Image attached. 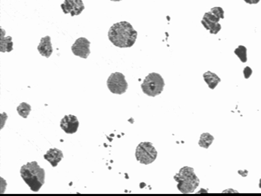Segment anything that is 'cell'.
Masks as SVG:
<instances>
[{
    "instance_id": "5b68a950",
    "label": "cell",
    "mask_w": 261,
    "mask_h": 196,
    "mask_svg": "<svg viewBox=\"0 0 261 196\" xmlns=\"http://www.w3.org/2000/svg\"><path fill=\"white\" fill-rule=\"evenodd\" d=\"M165 87V81L158 73H150L144 80L141 87L143 93L150 97L160 95Z\"/></svg>"
},
{
    "instance_id": "30bf717a",
    "label": "cell",
    "mask_w": 261,
    "mask_h": 196,
    "mask_svg": "<svg viewBox=\"0 0 261 196\" xmlns=\"http://www.w3.org/2000/svg\"><path fill=\"white\" fill-rule=\"evenodd\" d=\"M79 124L76 116L69 114V115H65L61 119L60 127L66 134H73L79 130Z\"/></svg>"
},
{
    "instance_id": "e0dca14e",
    "label": "cell",
    "mask_w": 261,
    "mask_h": 196,
    "mask_svg": "<svg viewBox=\"0 0 261 196\" xmlns=\"http://www.w3.org/2000/svg\"><path fill=\"white\" fill-rule=\"evenodd\" d=\"M234 54L237 55L240 58V61L242 63L247 62L248 60V57H247V48L246 46H239L238 48L234 51Z\"/></svg>"
},
{
    "instance_id": "52a82bcc",
    "label": "cell",
    "mask_w": 261,
    "mask_h": 196,
    "mask_svg": "<svg viewBox=\"0 0 261 196\" xmlns=\"http://www.w3.org/2000/svg\"><path fill=\"white\" fill-rule=\"evenodd\" d=\"M108 89L114 94L122 95L125 93L128 85L123 74L114 72L110 75L107 81Z\"/></svg>"
},
{
    "instance_id": "ac0fdd59",
    "label": "cell",
    "mask_w": 261,
    "mask_h": 196,
    "mask_svg": "<svg viewBox=\"0 0 261 196\" xmlns=\"http://www.w3.org/2000/svg\"><path fill=\"white\" fill-rule=\"evenodd\" d=\"M252 69L250 68V67L247 66L245 67L244 69V78L246 79H249L250 76L252 75Z\"/></svg>"
},
{
    "instance_id": "44dd1931",
    "label": "cell",
    "mask_w": 261,
    "mask_h": 196,
    "mask_svg": "<svg viewBox=\"0 0 261 196\" xmlns=\"http://www.w3.org/2000/svg\"><path fill=\"white\" fill-rule=\"evenodd\" d=\"M259 187L261 189V179H260V182H259Z\"/></svg>"
},
{
    "instance_id": "9c48e42d",
    "label": "cell",
    "mask_w": 261,
    "mask_h": 196,
    "mask_svg": "<svg viewBox=\"0 0 261 196\" xmlns=\"http://www.w3.org/2000/svg\"><path fill=\"white\" fill-rule=\"evenodd\" d=\"M63 13L70 14L71 16L80 15L85 10V6L83 0H65L61 4Z\"/></svg>"
},
{
    "instance_id": "6da1fadb",
    "label": "cell",
    "mask_w": 261,
    "mask_h": 196,
    "mask_svg": "<svg viewBox=\"0 0 261 196\" xmlns=\"http://www.w3.org/2000/svg\"><path fill=\"white\" fill-rule=\"evenodd\" d=\"M110 42L118 48H130L136 43L138 32L127 21L114 23L108 31Z\"/></svg>"
},
{
    "instance_id": "2e32d148",
    "label": "cell",
    "mask_w": 261,
    "mask_h": 196,
    "mask_svg": "<svg viewBox=\"0 0 261 196\" xmlns=\"http://www.w3.org/2000/svg\"><path fill=\"white\" fill-rule=\"evenodd\" d=\"M18 114L22 118H27L32 111V106L26 102H22L19 106L16 108Z\"/></svg>"
},
{
    "instance_id": "277c9868",
    "label": "cell",
    "mask_w": 261,
    "mask_h": 196,
    "mask_svg": "<svg viewBox=\"0 0 261 196\" xmlns=\"http://www.w3.org/2000/svg\"><path fill=\"white\" fill-rule=\"evenodd\" d=\"M224 11L221 7L212 8L210 11L204 14L201 20L205 30L209 31L211 34H217L221 30L222 26L220 24V20L224 19Z\"/></svg>"
},
{
    "instance_id": "7c38bea8",
    "label": "cell",
    "mask_w": 261,
    "mask_h": 196,
    "mask_svg": "<svg viewBox=\"0 0 261 196\" xmlns=\"http://www.w3.org/2000/svg\"><path fill=\"white\" fill-rule=\"evenodd\" d=\"M44 158L48 161L53 167H57L58 163L63 158V153L60 149L57 148L50 149L44 155Z\"/></svg>"
},
{
    "instance_id": "8fae6325",
    "label": "cell",
    "mask_w": 261,
    "mask_h": 196,
    "mask_svg": "<svg viewBox=\"0 0 261 196\" xmlns=\"http://www.w3.org/2000/svg\"><path fill=\"white\" fill-rule=\"evenodd\" d=\"M38 51L42 56L46 58H49L51 56L53 48L50 36H46L41 38L40 44L38 46Z\"/></svg>"
},
{
    "instance_id": "ffe728a7",
    "label": "cell",
    "mask_w": 261,
    "mask_h": 196,
    "mask_svg": "<svg viewBox=\"0 0 261 196\" xmlns=\"http://www.w3.org/2000/svg\"><path fill=\"white\" fill-rule=\"evenodd\" d=\"M110 1L117 2L122 1V0H110Z\"/></svg>"
},
{
    "instance_id": "d6986e66",
    "label": "cell",
    "mask_w": 261,
    "mask_h": 196,
    "mask_svg": "<svg viewBox=\"0 0 261 196\" xmlns=\"http://www.w3.org/2000/svg\"><path fill=\"white\" fill-rule=\"evenodd\" d=\"M244 1L248 4H257L260 0H244Z\"/></svg>"
},
{
    "instance_id": "5bb4252c",
    "label": "cell",
    "mask_w": 261,
    "mask_h": 196,
    "mask_svg": "<svg viewBox=\"0 0 261 196\" xmlns=\"http://www.w3.org/2000/svg\"><path fill=\"white\" fill-rule=\"evenodd\" d=\"M204 81L207 84L210 89H214L218 84L221 82V79L215 73L212 72L211 71H207L203 75Z\"/></svg>"
},
{
    "instance_id": "9a60e30c",
    "label": "cell",
    "mask_w": 261,
    "mask_h": 196,
    "mask_svg": "<svg viewBox=\"0 0 261 196\" xmlns=\"http://www.w3.org/2000/svg\"><path fill=\"white\" fill-rule=\"evenodd\" d=\"M214 137L209 133H203L200 136L199 141V146L204 149L209 148L210 145L214 142Z\"/></svg>"
},
{
    "instance_id": "4fadbf2b",
    "label": "cell",
    "mask_w": 261,
    "mask_h": 196,
    "mask_svg": "<svg viewBox=\"0 0 261 196\" xmlns=\"http://www.w3.org/2000/svg\"><path fill=\"white\" fill-rule=\"evenodd\" d=\"M6 31L1 28V40H0V51L2 53H10L13 51V42L11 36L5 37Z\"/></svg>"
},
{
    "instance_id": "ba28073f",
    "label": "cell",
    "mask_w": 261,
    "mask_h": 196,
    "mask_svg": "<svg viewBox=\"0 0 261 196\" xmlns=\"http://www.w3.org/2000/svg\"><path fill=\"white\" fill-rule=\"evenodd\" d=\"M91 42L85 38H79L75 41L74 44L71 46V51L75 56H79L83 59H87L91 54L90 50Z\"/></svg>"
},
{
    "instance_id": "8992f818",
    "label": "cell",
    "mask_w": 261,
    "mask_h": 196,
    "mask_svg": "<svg viewBox=\"0 0 261 196\" xmlns=\"http://www.w3.org/2000/svg\"><path fill=\"white\" fill-rule=\"evenodd\" d=\"M137 160L142 164L148 165L156 160L157 151L151 142H141L136 150Z\"/></svg>"
},
{
    "instance_id": "7a4b0ae2",
    "label": "cell",
    "mask_w": 261,
    "mask_h": 196,
    "mask_svg": "<svg viewBox=\"0 0 261 196\" xmlns=\"http://www.w3.org/2000/svg\"><path fill=\"white\" fill-rule=\"evenodd\" d=\"M20 176L31 190L40 191L45 183V170L40 167L37 161L28 163L20 167Z\"/></svg>"
},
{
    "instance_id": "3957f363",
    "label": "cell",
    "mask_w": 261,
    "mask_h": 196,
    "mask_svg": "<svg viewBox=\"0 0 261 196\" xmlns=\"http://www.w3.org/2000/svg\"><path fill=\"white\" fill-rule=\"evenodd\" d=\"M173 179L177 183V189L185 194L193 193L200 183L199 178L196 176L194 169L189 166L181 167Z\"/></svg>"
}]
</instances>
